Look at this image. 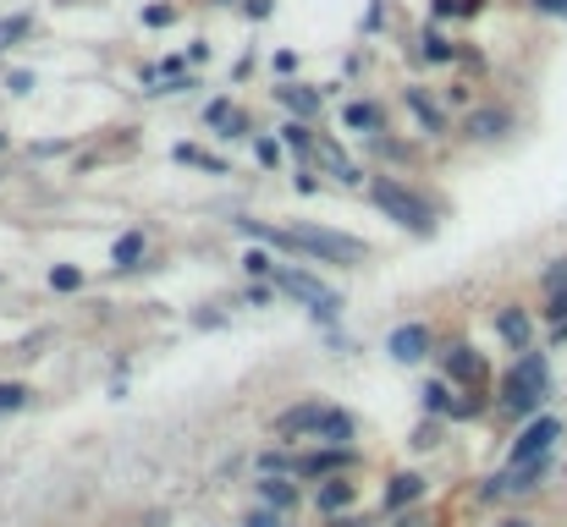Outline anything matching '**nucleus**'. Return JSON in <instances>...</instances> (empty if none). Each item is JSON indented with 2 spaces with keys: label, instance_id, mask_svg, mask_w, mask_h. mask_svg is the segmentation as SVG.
I'll return each mask as SVG.
<instances>
[{
  "label": "nucleus",
  "instance_id": "nucleus-1",
  "mask_svg": "<svg viewBox=\"0 0 567 527\" xmlns=\"http://www.w3.org/2000/svg\"><path fill=\"white\" fill-rule=\"evenodd\" d=\"M551 396V363L545 351H518V363L502 374V412L507 417H540Z\"/></svg>",
  "mask_w": 567,
  "mask_h": 527
},
{
  "label": "nucleus",
  "instance_id": "nucleus-2",
  "mask_svg": "<svg viewBox=\"0 0 567 527\" xmlns=\"http://www.w3.org/2000/svg\"><path fill=\"white\" fill-rule=\"evenodd\" d=\"M369 198H375V209H380L391 226H402V231H414V236H430V231H436V209H430L414 188H402L396 176H369Z\"/></svg>",
  "mask_w": 567,
  "mask_h": 527
},
{
  "label": "nucleus",
  "instance_id": "nucleus-3",
  "mask_svg": "<svg viewBox=\"0 0 567 527\" xmlns=\"http://www.w3.org/2000/svg\"><path fill=\"white\" fill-rule=\"evenodd\" d=\"M270 286H276V292H287V297H298V303H303V308H308L314 319H326V324H331V319L342 313V292L319 286V281H314L308 270H298V264H276Z\"/></svg>",
  "mask_w": 567,
  "mask_h": 527
},
{
  "label": "nucleus",
  "instance_id": "nucleus-4",
  "mask_svg": "<svg viewBox=\"0 0 567 527\" xmlns=\"http://www.w3.org/2000/svg\"><path fill=\"white\" fill-rule=\"evenodd\" d=\"M292 242L303 258H319V264H358L369 258V247L358 236H342V231H326V226H292Z\"/></svg>",
  "mask_w": 567,
  "mask_h": 527
},
{
  "label": "nucleus",
  "instance_id": "nucleus-5",
  "mask_svg": "<svg viewBox=\"0 0 567 527\" xmlns=\"http://www.w3.org/2000/svg\"><path fill=\"white\" fill-rule=\"evenodd\" d=\"M556 439H562V417H556V412H540V417H529V423L518 428V439H513V451H507V467L551 457V451H556Z\"/></svg>",
  "mask_w": 567,
  "mask_h": 527
},
{
  "label": "nucleus",
  "instance_id": "nucleus-6",
  "mask_svg": "<svg viewBox=\"0 0 567 527\" xmlns=\"http://www.w3.org/2000/svg\"><path fill=\"white\" fill-rule=\"evenodd\" d=\"M314 439H319V446H331V451H353V439H358V423H353V412H342V407H326V417H319Z\"/></svg>",
  "mask_w": 567,
  "mask_h": 527
},
{
  "label": "nucleus",
  "instance_id": "nucleus-7",
  "mask_svg": "<svg viewBox=\"0 0 567 527\" xmlns=\"http://www.w3.org/2000/svg\"><path fill=\"white\" fill-rule=\"evenodd\" d=\"M513 127V111L507 105H479V111H468V121H463V132L474 138V143H491V138H502Z\"/></svg>",
  "mask_w": 567,
  "mask_h": 527
},
{
  "label": "nucleus",
  "instance_id": "nucleus-8",
  "mask_svg": "<svg viewBox=\"0 0 567 527\" xmlns=\"http://www.w3.org/2000/svg\"><path fill=\"white\" fill-rule=\"evenodd\" d=\"M319 417H326V407L319 401H298V407H287L281 417H276V439H303V434H314L319 428Z\"/></svg>",
  "mask_w": 567,
  "mask_h": 527
},
{
  "label": "nucleus",
  "instance_id": "nucleus-9",
  "mask_svg": "<svg viewBox=\"0 0 567 527\" xmlns=\"http://www.w3.org/2000/svg\"><path fill=\"white\" fill-rule=\"evenodd\" d=\"M386 351H391L396 363H419L425 351H430V330L425 324H396L391 340H386Z\"/></svg>",
  "mask_w": 567,
  "mask_h": 527
},
{
  "label": "nucleus",
  "instance_id": "nucleus-10",
  "mask_svg": "<svg viewBox=\"0 0 567 527\" xmlns=\"http://www.w3.org/2000/svg\"><path fill=\"white\" fill-rule=\"evenodd\" d=\"M358 462V451H331V446H319L314 457H298V473L303 478H337V473H348Z\"/></svg>",
  "mask_w": 567,
  "mask_h": 527
},
{
  "label": "nucleus",
  "instance_id": "nucleus-11",
  "mask_svg": "<svg viewBox=\"0 0 567 527\" xmlns=\"http://www.w3.org/2000/svg\"><path fill=\"white\" fill-rule=\"evenodd\" d=\"M270 94L298 116V121H314L319 116V105H326V100H319V88H308V82H281V88H270Z\"/></svg>",
  "mask_w": 567,
  "mask_h": 527
},
{
  "label": "nucleus",
  "instance_id": "nucleus-12",
  "mask_svg": "<svg viewBox=\"0 0 567 527\" xmlns=\"http://www.w3.org/2000/svg\"><path fill=\"white\" fill-rule=\"evenodd\" d=\"M446 380L452 385H484V358L474 346H452L446 351Z\"/></svg>",
  "mask_w": 567,
  "mask_h": 527
},
{
  "label": "nucleus",
  "instance_id": "nucleus-13",
  "mask_svg": "<svg viewBox=\"0 0 567 527\" xmlns=\"http://www.w3.org/2000/svg\"><path fill=\"white\" fill-rule=\"evenodd\" d=\"M342 127L358 132V138H380V132H386V111L369 105V100H353V105L342 111Z\"/></svg>",
  "mask_w": 567,
  "mask_h": 527
},
{
  "label": "nucleus",
  "instance_id": "nucleus-14",
  "mask_svg": "<svg viewBox=\"0 0 567 527\" xmlns=\"http://www.w3.org/2000/svg\"><path fill=\"white\" fill-rule=\"evenodd\" d=\"M496 335H502L513 351H529L534 324H529V313H524V308H502V313H496Z\"/></svg>",
  "mask_w": 567,
  "mask_h": 527
},
{
  "label": "nucleus",
  "instance_id": "nucleus-15",
  "mask_svg": "<svg viewBox=\"0 0 567 527\" xmlns=\"http://www.w3.org/2000/svg\"><path fill=\"white\" fill-rule=\"evenodd\" d=\"M545 473H551V457H540V462H518V467H502L507 494H534V489L545 484Z\"/></svg>",
  "mask_w": 567,
  "mask_h": 527
},
{
  "label": "nucleus",
  "instance_id": "nucleus-16",
  "mask_svg": "<svg viewBox=\"0 0 567 527\" xmlns=\"http://www.w3.org/2000/svg\"><path fill=\"white\" fill-rule=\"evenodd\" d=\"M314 159L326 165L331 176H342L348 188H358V182H364V170H358V165H353V159H348V154H342V149L331 143V138H319V143H314Z\"/></svg>",
  "mask_w": 567,
  "mask_h": 527
},
{
  "label": "nucleus",
  "instance_id": "nucleus-17",
  "mask_svg": "<svg viewBox=\"0 0 567 527\" xmlns=\"http://www.w3.org/2000/svg\"><path fill=\"white\" fill-rule=\"evenodd\" d=\"M353 494H358V489H353L348 478H326V484H319V494H314V505L326 511V516H337V511L353 505Z\"/></svg>",
  "mask_w": 567,
  "mask_h": 527
},
{
  "label": "nucleus",
  "instance_id": "nucleus-18",
  "mask_svg": "<svg viewBox=\"0 0 567 527\" xmlns=\"http://www.w3.org/2000/svg\"><path fill=\"white\" fill-rule=\"evenodd\" d=\"M419 494H425V478H419V473H396V478H391V489H386V505H391V511H402V505H414Z\"/></svg>",
  "mask_w": 567,
  "mask_h": 527
},
{
  "label": "nucleus",
  "instance_id": "nucleus-19",
  "mask_svg": "<svg viewBox=\"0 0 567 527\" xmlns=\"http://www.w3.org/2000/svg\"><path fill=\"white\" fill-rule=\"evenodd\" d=\"M408 111L419 116V127H425L430 138H441V132H446V121H441V111L430 105V94H425V88H408Z\"/></svg>",
  "mask_w": 567,
  "mask_h": 527
},
{
  "label": "nucleus",
  "instance_id": "nucleus-20",
  "mask_svg": "<svg viewBox=\"0 0 567 527\" xmlns=\"http://www.w3.org/2000/svg\"><path fill=\"white\" fill-rule=\"evenodd\" d=\"M172 159H177V165H199V170H210V176H226V159H215V154H204V149H193V143H177Z\"/></svg>",
  "mask_w": 567,
  "mask_h": 527
},
{
  "label": "nucleus",
  "instance_id": "nucleus-21",
  "mask_svg": "<svg viewBox=\"0 0 567 527\" xmlns=\"http://www.w3.org/2000/svg\"><path fill=\"white\" fill-rule=\"evenodd\" d=\"M138 258H143V231H127V236H116V247H111V264H116V270H133Z\"/></svg>",
  "mask_w": 567,
  "mask_h": 527
},
{
  "label": "nucleus",
  "instance_id": "nucleus-22",
  "mask_svg": "<svg viewBox=\"0 0 567 527\" xmlns=\"http://www.w3.org/2000/svg\"><path fill=\"white\" fill-rule=\"evenodd\" d=\"M281 143H287V149H298V154H314V143H319V138L308 132V121H287V127H281Z\"/></svg>",
  "mask_w": 567,
  "mask_h": 527
},
{
  "label": "nucleus",
  "instance_id": "nucleus-23",
  "mask_svg": "<svg viewBox=\"0 0 567 527\" xmlns=\"http://www.w3.org/2000/svg\"><path fill=\"white\" fill-rule=\"evenodd\" d=\"M260 494H265V505H270V511H292V500H298V489H292V484H281V478L260 484Z\"/></svg>",
  "mask_w": 567,
  "mask_h": 527
},
{
  "label": "nucleus",
  "instance_id": "nucleus-24",
  "mask_svg": "<svg viewBox=\"0 0 567 527\" xmlns=\"http://www.w3.org/2000/svg\"><path fill=\"white\" fill-rule=\"evenodd\" d=\"M50 292H84V270H72V264H55V270H50Z\"/></svg>",
  "mask_w": 567,
  "mask_h": 527
},
{
  "label": "nucleus",
  "instance_id": "nucleus-25",
  "mask_svg": "<svg viewBox=\"0 0 567 527\" xmlns=\"http://www.w3.org/2000/svg\"><path fill=\"white\" fill-rule=\"evenodd\" d=\"M425 61H436V66H446V61H457V44H446L436 28L425 34Z\"/></svg>",
  "mask_w": 567,
  "mask_h": 527
},
{
  "label": "nucleus",
  "instance_id": "nucleus-26",
  "mask_svg": "<svg viewBox=\"0 0 567 527\" xmlns=\"http://www.w3.org/2000/svg\"><path fill=\"white\" fill-rule=\"evenodd\" d=\"M242 270H249V275H276V258L265 247H249V253H242Z\"/></svg>",
  "mask_w": 567,
  "mask_h": 527
},
{
  "label": "nucleus",
  "instance_id": "nucleus-27",
  "mask_svg": "<svg viewBox=\"0 0 567 527\" xmlns=\"http://www.w3.org/2000/svg\"><path fill=\"white\" fill-rule=\"evenodd\" d=\"M254 154H260V165H265V170H276V165H281V154H287V143H276V138H254Z\"/></svg>",
  "mask_w": 567,
  "mask_h": 527
},
{
  "label": "nucleus",
  "instance_id": "nucleus-28",
  "mask_svg": "<svg viewBox=\"0 0 567 527\" xmlns=\"http://www.w3.org/2000/svg\"><path fill=\"white\" fill-rule=\"evenodd\" d=\"M28 34V12H17V17H7V23H0V50H12L17 39Z\"/></svg>",
  "mask_w": 567,
  "mask_h": 527
},
{
  "label": "nucleus",
  "instance_id": "nucleus-29",
  "mask_svg": "<svg viewBox=\"0 0 567 527\" xmlns=\"http://www.w3.org/2000/svg\"><path fill=\"white\" fill-rule=\"evenodd\" d=\"M260 473H265V478H276V473H298V462L281 457V451H265V457H260Z\"/></svg>",
  "mask_w": 567,
  "mask_h": 527
},
{
  "label": "nucleus",
  "instance_id": "nucleus-30",
  "mask_svg": "<svg viewBox=\"0 0 567 527\" xmlns=\"http://www.w3.org/2000/svg\"><path fill=\"white\" fill-rule=\"evenodd\" d=\"M540 286H545V297H551V292H567V258H556V264H551Z\"/></svg>",
  "mask_w": 567,
  "mask_h": 527
},
{
  "label": "nucleus",
  "instance_id": "nucleus-31",
  "mask_svg": "<svg viewBox=\"0 0 567 527\" xmlns=\"http://www.w3.org/2000/svg\"><path fill=\"white\" fill-rule=\"evenodd\" d=\"M425 407H430V412H452V401H446V385H441V380H430V385H425Z\"/></svg>",
  "mask_w": 567,
  "mask_h": 527
},
{
  "label": "nucleus",
  "instance_id": "nucleus-32",
  "mask_svg": "<svg viewBox=\"0 0 567 527\" xmlns=\"http://www.w3.org/2000/svg\"><path fill=\"white\" fill-rule=\"evenodd\" d=\"M17 407H28V390L23 385H0V412H17Z\"/></svg>",
  "mask_w": 567,
  "mask_h": 527
},
{
  "label": "nucleus",
  "instance_id": "nucleus-33",
  "mask_svg": "<svg viewBox=\"0 0 567 527\" xmlns=\"http://www.w3.org/2000/svg\"><path fill=\"white\" fill-rule=\"evenodd\" d=\"M540 313H545V319H551V324H567V292H551V297H545V308H540Z\"/></svg>",
  "mask_w": 567,
  "mask_h": 527
},
{
  "label": "nucleus",
  "instance_id": "nucleus-34",
  "mask_svg": "<svg viewBox=\"0 0 567 527\" xmlns=\"http://www.w3.org/2000/svg\"><path fill=\"white\" fill-rule=\"evenodd\" d=\"M220 138H249V116H242L237 105H231V116L220 121Z\"/></svg>",
  "mask_w": 567,
  "mask_h": 527
},
{
  "label": "nucleus",
  "instance_id": "nucleus-35",
  "mask_svg": "<svg viewBox=\"0 0 567 527\" xmlns=\"http://www.w3.org/2000/svg\"><path fill=\"white\" fill-rule=\"evenodd\" d=\"M529 12H534V17H562V23H567V0H529Z\"/></svg>",
  "mask_w": 567,
  "mask_h": 527
},
{
  "label": "nucleus",
  "instance_id": "nucleus-36",
  "mask_svg": "<svg viewBox=\"0 0 567 527\" xmlns=\"http://www.w3.org/2000/svg\"><path fill=\"white\" fill-rule=\"evenodd\" d=\"M242 12H249V23H265L276 12V0H242Z\"/></svg>",
  "mask_w": 567,
  "mask_h": 527
},
{
  "label": "nucleus",
  "instance_id": "nucleus-37",
  "mask_svg": "<svg viewBox=\"0 0 567 527\" xmlns=\"http://www.w3.org/2000/svg\"><path fill=\"white\" fill-rule=\"evenodd\" d=\"M172 17H177L172 7H149V12H143V23H149V28H166Z\"/></svg>",
  "mask_w": 567,
  "mask_h": 527
},
{
  "label": "nucleus",
  "instance_id": "nucleus-38",
  "mask_svg": "<svg viewBox=\"0 0 567 527\" xmlns=\"http://www.w3.org/2000/svg\"><path fill=\"white\" fill-rule=\"evenodd\" d=\"M226 116H231V100H215V105H210V111H204V121H210V127H220V121H226Z\"/></svg>",
  "mask_w": 567,
  "mask_h": 527
},
{
  "label": "nucleus",
  "instance_id": "nucleus-39",
  "mask_svg": "<svg viewBox=\"0 0 567 527\" xmlns=\"http://www.w3.org/2000/svg\"><path fill=\"white\" fill-rule=\"evenodd\" d=\"M249 527H281V511H270V505H265V511H254V516H249Z\"/></svg>",
  "mask_w": 567,
  "mask_h": 527
},
{
  "label": "nucleus",
  "instance_id": "nucleus-40",
  "mask_svg": "<svg viewBox=\"0 0 567 527\" xmlns=\"http://www.w3.org/2000/svg\"><path fill=\"white\" fill-rule=\"evenodd\" d=\"M414 446H419V451H430V446H436V423H425V428L414 434Z\"/></svg>",
  "mask_w": 567,
  "mask_h": 527
},
{
  "label": "nucleus",
  "instance_id": "nucleus-41",
  "mask_svg": "<svg viewBox=\"0 0 567 527\" xmlns=\"http://www.w3.org/2000/svg\"><path fill=\"white\" fill-rule=\"evenodd\" d=\"M457 12H463V17H479V12H484V0H457Z\"/></svg>",
  "mask_w": 567,
  "mask_h": 527
},
{
  "label": "nucleus",
  "instance_id": "nucleus-42",
  "mask_svg": "<svg viewBox=\"0 0 567 527\" xmlns=\"http://www.w3.org/2000/svg\"><path fill=\"white\" fill-rule=\"evenodd\" d=\"M496 527H540V522H529V516H507V522H496Z\"/></svg>",
  "mask_w": 567,
  "mask_h": 527
},
{
  "label": "nucleus",
  "instance_id": "nucleus-43",
  "mask_svg": "<svg viewBox=\"0 0 567 527\" xmlns=\"http://www.w3.org/2000/svg\"><path fill=\"white\" fill-rule=\"evenodd\" d=\"M551 340H556V346H562V340H567V324H556V330H551Z\"/></svg>",
  "mask_w": 567,
  "mask_h": 527
},
{
  "label": "nucleus",
  "instance_id": "nucleus-44",
  "mask_svg": "<svg viewBox=\"0 0 567 527\" xmlns=\"http://www.w3.org/2000/svg\"><path fill=\"white\" fill-rule=\"evenodd\" d=\"M402 527H425V522H419V516H408V522H402Z\"/></svg>",
  "mask_w": 567,
  "mask_h": 527
},
{
  "label": "nucleus",
  "instance_id": "nucleus-45",
  "mask_svg": "<svg viewBox=\"0 0 567 527\" xmlns=\"http://www.w3.org/2000/svg\"><path fill=\"white\" fill-rule=\"evenodd\" d=\"M0 149H7V132H0Z\"/></svg>",
  "mask_w": 567,
  "mask_h": 527
}]
</instances>
